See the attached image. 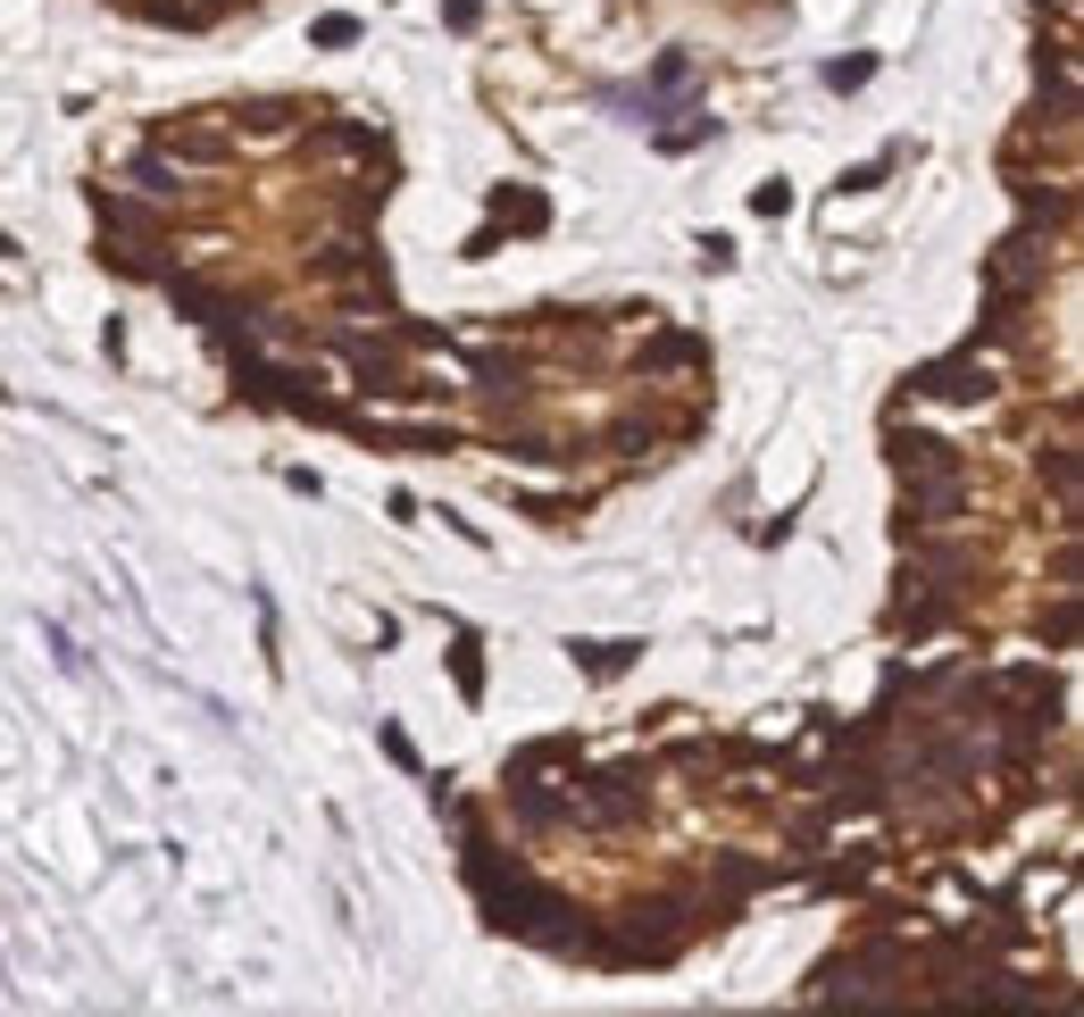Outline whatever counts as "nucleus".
<instances>
[{
	"mask_svg": "<svg viewBox=\"0 0 1084 1017\" xmlns=\"http://www.w3.org/2000/svg\"><path fill=\"white\" fill-rule=\"evenodd\" d=\"M917 393H934V400H985L992 376H985V367H968V358H943V367L917 376Z\"/></svg>",
	"mask_w": 1084,
	"mask_h": 1017,
	"instance_id": "obj_1",
	"label": "nucleus"
},
{
	"mask_svg": "<svg viewBox=\"0 0 1084 1017\" xmlns=\"http://www.w3.org/2000/svg\"><path fill=\"white\" fill-rule=\"evenodd\" d=\"M133 184H142V192H159V201H184V159L168 168L159 151H142V159H133Z\"/></svg>",
	"mask_w": 1084,
	"mask_h": 1017,
	"instance_id": "obj_2",
	"label": "nucleus"
},
{
	"mask_svg": "<svg viewBox=\"0 0 1084 1017\" xmlns=\"http://www.w3.org/2000/svg\"><path fill=\"white\" fill-rule=\"evenodd\" d=\"M634 651H643V642H576V660H584L592 676H618V667H626Z\"/></svg>",
	"mask_w": 1084,
	"mask_h": 1017,
	"instance_id": "obj_3",
	"label": "nucleus"
},
{
	"mask_svg": "<svg viewBox=\"0 0 1084 1017\" xmlns=\"http://www.w3.org/2000/svg\"><path fill=\"white\" fill-rule=\"evenodd\" d=\"M451 667H459V693L476 700V693H484V660H476V634H459V642H451Z\"/></svg>",
	"mask_w": 1084,
	"mask_h": 1017,
	"instance_id": "obj_4",
	"label": "nucleus"
},
{
	"mask_svg": "<svg viewBox=\"0 0 1084 1017\" xmlns=\"http://www.w3.org/2000/svg\"><path fill=\"white\" fill-rule=\"evenodd\" d=\"M493 208H501V217H517V226H526V234L543 226V217H551V208L534 201V192H493Z\"/></svg>",
	"mask_w": 1084,
	"mask_h": 1017,
	"instance_id": "obj_5",
	"label": "nucleus"
},
{
	"mask_svg": "<svg viewBox=\"0 0 1084 1017\" xmlns=\"http://www.w3.org/2000/svg\"><path fill=\"white\" fill-rule=\"evenodd\" d=\"M826 84H835V93H851V84H868V58H835V67H826Z\"/></svg>",
	"mask_w": 1084,
	"mask_h": 1017,
	"instance_id": "obj_6",
	"label": "nucleus"
},
{
	"mask_svg": "<svg viewBox=\"0 0 1084 1017\" xmlns=\"http://www.w3.org/2000/svg\"><path fill=\"white\" fill-rule=\"evenodd\" d=\"M318 42H325V51H343V42H359V18H325V25H318Z\"/></svg>",
	"mask_w": 1084,
	"mask_h": 1017,
	"instance_id": "obj_7",
	"label": "nucleus"
},
{
	"mask_svg": "<svg viewBox=\"0 0 1084 1017\" xmlns=\"http://www.w3.org/2000/svg\"><path fill=\"white\" fill-rule=\"evenodd\" d=\"M751 208H760V217H784V208H793V192H784V184H760V192H751Z\"/></svg>",
	"mask_w": 1084,
	"mask_h": 1017,
	"instance_id": "obj_8",
	"label": "nucleus"
}]
</instances>
